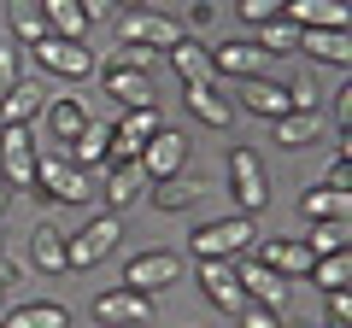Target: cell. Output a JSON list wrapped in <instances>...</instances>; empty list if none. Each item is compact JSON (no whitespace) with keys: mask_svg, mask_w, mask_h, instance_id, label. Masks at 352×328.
Listing matches in <instances>:
<instances>
[{"mask_svg":"<svg viewBox=\"0 0 352 328\" xmlns=\"http://www.w3.org/2000/svg\"><path fill=\"white\" fill-rule=\"evenodd\" d=\"M118 240H124V217L118 211H100L94 223H82L76 235H65V264L71 270H94L118 253Z\"/></svg>","mask_w":352,"mask_h":328,"instance_id":"obj_1","label":"cell"},{"mask_svg":"<svg viewBox=\"0 0 352 328\" xmlns=\"http://www.w3.org/2000/svg\"><path fill=\"white\" fill-rule=\"evenodd\" d=\"M194 258H241L247 246H258V229H252V217H212V223H200L188 235Z\"/></svg>","mask_w":352,"mask_h":328,"instance_id":"obj_2","label":"cell"},{"mask_svg":"<svg viewBox=\"0 0 352 328\" xmlns=\"http://www.w3.org/2000/svg\"><path fill=\"white\" fill-rule=\"evenodd\" d=\"M229 194H235L241 217L270 205V176H264V159L252 147H229Z\"/></svg>","mask_w":352,"mask_h":328,"instance_id":"obj_3","label":"cell"},{"mask_svg":"<svg viewBox=\"0 0 352 328\" xmlns=\"http://www.w3.org/2000/svg\"><path fill=\"white\" fill-rule=\"evenodd\" d=\"M30 53H36V65H41V71L71 76V82H88V76L100 71L94 47H88V41H76V36H47V41H36Z\"/></svg>","mask_w":352,"mask_h":328,"instance_id":"obj_4","label":"cell"},{"mask_svg":"<svg viewBox=\"0 0 352 328\" xmlns=\"http://www.w3.org/2000/svg\"><path fill=\"white\" fill-rule=\"evenodd\" d=\"M176 36H182V24L164 12H153V6H141V12H124L118 18V41L124 47H153V53H170Z\"/></svg>","mask_w":352,"mask_h":328,"instance_id":"obj_5","label":"cell"},{"mask_svg":"<svg viewBox=\"0 0 352 328\" xmlns=\"http://www.w3.org/2000/svg\"><path fill=\"white\" fill-rule=\"evenodd\" d=\"M36 135H30V124H0V176L12 182V188H30L36 182Z\"/></svg>","mask_w":352,"mask_h":328,"instance_id":"obj_6","label":"cell"},{"mask_svg":"<svg viewBox=\"0 0 352 328\" xmlns=\"http://www.w3.org/2000/svg\"><path fill=\"white\" fill-rule=\"evenodd\" d=\"M182 281V258L176 253H135L124 264V288L129 293H147V299H159L164 288H176Z\"/></svg>","mask_w":352,"mask_h":328,"instance_id":"obj_7","label":"cell"},{"mask_svg":"<svg viewBox=\"0 0 352 328\" xmlns=\"http://www.w3.org/2000/svg\"><path fill=\"white\" fill-rule=\"evenodd\" d=\"M36 200H59V205H82L88 200V170H76L71 159H41L36 164Z\"/></svg>","mask_w":352,"mask_h":328,"instance_id":"obj_8","label":"cell"},{"mask_svg":"<svg viewBox=\"0 0 352 328\" xmlns=\"http://www.w3.org/2000/svg\"><path fill=\"white\" fill-rule=\"evenodd\" d=\"M100 89H106V100H118L124 112L159 106V94H153V76H147V71H129V65H118V59L100 65Z\"/></svg>","mask_w":352,"mask_h":328,"instance_id":"obj_9","label":"cell"},{"mask_svg":"<svg viewBox=\"0 0 352 328\" xmlns=\"http://www.w3.org/2000/svg\"><path fill=\"white\" fill-rule=\"evenodd\" d=\"M200 293H206V305H217L223 316L247 311V293H241V281H235V258H200Z\"/></svg>","mask_w":352,"mask_h":328,"instance_id":"obj_10","label":"cell"},{"mask_svg":"<svg viewBox=\"0 0 352 328\" xmlns=\"http://www.w3.org/2000/svg\"><path fill=\"white\" fill-rule=\"evenodd\" d=\"M94 323L100 328H147L153 323V299L147 293H129V288H106L94 299Z\"/></svg>","mask_w":352,"mask_h":328,"instance_id":"obj_11","label":"cell"},{"mask_svg":"<svg viewBox=\"0 0 352 328\" xmlns=\"http://www.w3.org/2000/svg\"><path fill=\"white\" fill-rule=\"evenodd\" d=\"M235 281L247 293V305H264V311H282L288 305V281L270 264H258V258H235Z\"/></svg>","mask_w":352,"mask_h":328,"instance_id":"obj_12","label":"cell"},{"mask_svg":"<svg viewBox=\"0 0 352 328\" xmlns=\"http://www.w3.org/2000/svg\"><path fill=\"white\" fill-rule=\"evenodd\" d=\"M147 188H153V176L141 170V159H112V164H106V188H100V200L112 205V211H129L135 200H147Z\"/></svg>","mask_w":352,"mask_h":328,"instance_id":"obj_13","label":"cell"},{"mask_svg":"<svg viewBox=\"0 0 352 328\" xmlns=\"http://www.w3.org/2000/svg\"><path fill=\"white\" fill-rule=\"evenodd\" d=\"M182 164H188V135H182V129H159V135L141 147V170H147L153 182L182 176Z\"/></svg>","mask_w":352,"mask_h":328,"instance_id":"obj_14","label":"cell"},{"mask_svg":"<svg viewBox=\"0 0 352 328\" xmlns=\"http://www.w3.org/2000/svg\"><path fill=\"white\" fill-rule=\"evenodd\" d=\"M159 129H164V124H159V106L118 112V124H112V159H141V147H147Z\"/></svg>","mask_w":352,"mask_h":328,"instance_id":"obj_15","label":"cell"},{"mask_svg":"<svg viewBox=\"0 0 352 328\" xmlns=\"http://www.w3.org/2000/svg\"><path fill=\"white\" fill-rule=\"evenodd\" d=\"M170 59V71H176V82L188 89V82H217V71H212V47H206L200 36H176V47L164 53Z\"/></svg>","mask_w":352,"mask_h":328,"instance_id":"obj_16","label":"cell"},{"mask_svg":"<svg viewBox=\"0 0 352 328\" xmlns=\"http://www.w3.org/2000/svg\"><path fill=\"white\" fill-rule=\"evenodd\" d=\"M264 53H258V41H223V47H212V71H217V82L223 76H241V82H252V76H264Z\"/></svg>","mask_w":352,"mask_h":328,"instance_id":"obj_17","label":"cell"},{"mask_svg":"<svg viewBox=\"0 0 352 328\" xmlns=\"http://www.w3.org/2000/svg\"><path fill=\"white\" fill-rule=\"evenodd\" d=\"M182 100H188V112L200 117V124H212V129H229V117H235V100L223 94V82H188Z\"/></svg>","mask_w":352,"mask_h":328,"instance_id":"obj_18","label":"cell"},{"mask_svg":"<svg viewBox=\"0 0 352 328\" xmlns=\"http://www.w3.org/2000/svg\"><path fill=\"white\" fill-rule=\"evenodd\" d=\"M241 112L264 117V124H276V117H288V89L282 82H264V76H252V82H241Z\"/></svg>","mask_w":352,"mask_h":328,"instance_id":"obj_19","label":"cell"},{"mask_svg":"<svg viewBox=\"0 0 352 328\" xmlns=\"http://www.w3.org/2000/svg\"><path fill=\"white\" fill-rule=\"evenodd\" d=\"M71 164L76 170H106V164H112V124L88 117V129L71 141Z\"/></svg>","mask_w":352,"mask_h":328,"instance_id":"obj_20","label":"cell"},{"mask_svg":"<svg viewBox=\"0 0 352 328\" xmlns=\"http://www.w3.org/2000/svg\"><path fill=\"white\" fill-rule=\"evenodd\" d=\"M258 264H270L282 281L311 276V253H305L300 240H258Z\"/></svg>","mask_w":352,"mask_h":328,"instance_id":"obj_21","label":"cell"},{"mask_svg":"<svg viewBox=\"0 0 352 328\" xmlns=\"http://www.w3.org/2000/svg\"><path fill=\"white\" fill-rule=\"evenodd\" d=\"M282 18L300 30H346V0H288Z\"/></svg>","mask_w":352,"mask_h":328,"instance_id":"obj_22","label":"cell"},{"mask_svg":"<svg viewBox=\"0 0 352 328\" xmlns=\"http://www.w3.org/2000/svg\"><path fill=\"white\" fill-rule=\"evenodd\" d=\"M200 194H206V182H194V176H164V182H153V188H147V200L159 205L164 217H176V211H194Z\"/></svg>","mask_w":352,"mask_h":328,"instance_id":"obj_23","label":"cell"},{"mask_svg":"<svg viewBox=\"0 0 352 328\" xmlns=\"http://www.w3.org/2000/svg\"><path fill=\"white\" fill-rule=\"evenodd\" d=\"M0 328H71V311L53 299H36V305H12L0 311Z\"/></svg>","mask_w":352,"mask_h":328,"instance_id":"obj_24","label":"cell"},{"mask_svg":"<svg viewBox=\"0 0 352 328\" xmlns=\"http://www.w3.org/2000/svg\"><path fill=\"white\" fill-rule=\"evenodd\" d=\"M346 211H352V194H335V188H323V182H311V188L300 194L305 223H335V217H346Z\"/></svg>","mask_w":352,"mask_h":328,"instance_id":"obj_25","label":"cell"},{"mask_svg":"<svg viewBox=\"0 0 352 328\" xmlns=\"http://www.w3.org/2000/svg\"><path fill=\"white\" fill-rule=\"evenodd\" d=\"M300 53L317 65H346L352 47H346V30H300Z\"/></svg>","mask_w":352,"mask_h":328,"instance_id":"obj_26","label":"cell"},{"mask_svg":"<svg viewBox=\"0 0 352 328\" xmlns=\"http://www.w3.org/2000/svg\"><path fill=\"white\" fill-rule=\"evenodd\" d=\"M30 258H36V270H47V276H59L65 264V229L59 223H36V235H30Z\"/></svg>","mask_w":352,"mask_h":328,"instance_id":"obj_27","label":"cell"},{"mask_svg":"<svg viewBox=\"0 0 352 328\" xmlns=\"http://www.w3.org/2000/svg\"><path fill=\"white\" fill-rule=\"evenodd\" d=\"M47 129H53V141H59V147H71V141L88 129V106L71 100V94H65V100H47Z\"/></svg>","mask_w":352,"mask_h":328,"instance_id":"obj_28","label":"cell"},{"mask_svg":"<svg viewBox=\"0 0 352 328\" xmlns=\"http://www.w3.org/2000/svg\"><path fill=\"white\" fill-rule=\"evenodd\" d=\"M270 129H276V147H288V152L311 147V141L323 135V112H288V117H276Z\"/></svg>","mask_w":352,"mask_h":328,"instance_id":"obj_29","label":"cell"},{"mask_svg":"<svg viewBox=\"0 0 352 328\" xmlns=\"http://www.w3.org/2000/svg\"><path fill=\"white\" fill-rule=\"evenodd\" d=\"M36 6H41V18H47L53 36H76V41H82V30H88L82 0H36Z\"/></svg>","mask_w":352,"mask_h":328,"instance_id":"obj_30","label":"cell"},{"mask_svg":"<svg viewBox=\"0 0 352 328\" xmlns=\"http://www.w3.org/2000/svg\"><path fill=\"white\" fill-rule=\"evenodd\" d=\"M53 36V30H47V18H41V6H36V0H18V6H12V41H18V47H36V41H47Z\"/></svg>","mask_w":352,"mask_h":328,"instance_id":"obj_31","label":"cell"},{"mask_svg":"<svg viewBox=\"0 0 352 328\" xmlns=\"http://www.w3.org/2000/svg\"><path fill=\"white\" fill-rule=\"evenodd\" d=\"M41 106H47V94H41L36 82H18V89L6 94V100H0V124H30V117H36Z\"/></svg>","mask_w":352,"mask_h":328,"instance_id":"obj_32","label":"cell"},{"mask_svg":"<svg viewBox=\"0 0 352 328\" xmlns=\"http://www.w3.org/2000/svg\"><path fill=\"white\" fill-rule=\"evenodd\" d=\"M311 258H329V253H346V217H335V223H311L300 240Z\"/></svg>","mask_w":352,"mask_h":328,"instance_id":"obj_33","label":"cell"},{"mask_svg":"<svg viewBox=\"0 0 352 328\" xmlns=\"http://www.w3.org/2000/svg\"><path fill=\"white\" fill-rule=\"evenodd\" d=\"M258 53H264V59H276V53H300V24H288V18L258 24Z\"/></svg>","mask_w":352,"mask_h":328,"instance_id":"obj_34","label":"cell"},{"mask_svg":"<svg viewBox=\"0 0 352 328\" xmlns=\"http://www.w3.org/2000/svg\"><path fill=\"white\" fill-rule=\"evenodd\" d=\"M346 276H352V258L346 253H329V258H311V281L323 293H335V288H346Z\"/></svg>","mask_w":352,"mask_h":328,"instance_id":"obj_35","label":"cell"},{"mask_svg":"<svg viewBox=\"0 0 352 328\" xmlns=\"http://www.w3.org/2000/svg\"><path fill=\"white\" fill-rule=\"evenodd\" d=\"M24 82V47L18 41H0V100Z\"/></svg>","mask_w":352,"mask_h":328,"instance_id":"obj_36","label":"cell"},{"mask_svg":"<svg viewBox=\"0 0 352 328\" xmlns=\"http://www.w3.org/2000/svg\"><path fill=\"white\" fill-rule=\"evenodd\" d=\"M235 12L247 18L252 30H258V24H270V18H282V12H288V0H241Z\"/></svg>","mask_w":352,"mask_h":328,"instance_id":"obj_37","label":"cell"},{"mask_svg":"<svg viewBox=\"0 0 352 328\" xmlns=\"http://www.w3.org/2000/svg\"><path fill=\"white\" fill-rule=\"evenodd\" d=\"M323 311H329V323H323V328H346V323H352V293H346V288L323 293Z\"/></svg>","mask_w":352,"mask_h":328,"instance_id":"obj_38","label":"cell"},{"mask_svg":"<svg viewBox=\"0 0 352 328\" xmlns=\"http://www.w3.org/2000/svg\"><path fill=\"white\" fill-rule=\"evenodd\" d=\"M323 188H335V194H346V188H352V164H346V152H335V159H329Z\"/></svg>","mask_w":352,"mask_h":328,"instance_id":"obj_39","label":"cell"},{"mask_svg":"<svg viewBox=\"0 0 352 328\" xmlns=\"http://www.w3.org/2000/svg\"><path fill=\"white\" fill-rule=\"evenodd\" d=\"M112 59H118V65H129V71H153V59H159V53H153V47H124V41H118Z\"/></svg>","mask_w":352,"mask_h":328,"instance_id":"obj_40","label":"cell"},{"mask_svg":"<svg viewBox=\"0 0 352 328\" xmlns=\"http://www.w3.org/2000/svg\"><path fill=\"white\" fill-rule=\"evenodd\" d=\"M241 328H288V323H282V311H264V305H247V311H241Z\"/></svg>","mask_w":352,"mask_h":328,"instance_id":"obj_41","label":"cell"},{"mask_svg":"<svg viewBox=\"0 0 352 328\" xmlns=\"http://www.w3.org/2000/svg\"><path fill=\"white\" fill-rule=\"evenodd\" d=\"M206 24H212V0H194V6H188V30H182V36H200Z\"/></svg>","mask_w":352,"mask_h":328,"instance_id":"obj_42","label":"cell"},{"mask_svg":"<svg viewBox=\"0 0 352 328\" xmlns=\"http://www.w3.org/2000/svg\"><path fill=\"white\" fill-rule=\"evenodd\" d=\"M82 12H88V24H94V18H112L118 0H82Z\"/></svg>","mask_w":352,"mask_h":328,"instance_id":"obj_43","label":"cell"},{"mask_svg":"<svg viewBox=\"0 0 352 328\" xmlns=\"http://www.w3.org/2000/svg\"><path fill=\"white\" fill-rule=\"evenodd\" d=\"M6 200H12V182H6V176H0V211H6Z\"/></svg>","mask_w":352,"mask_h":328,"instance_id":"obj_44","label":"cell"},{"mask_svg":"<svg viewBox=\"0 0 352 328\" xmlns=\"http://www.w3.org/2000/svg\"><path fill=\"white\" fill-rule=\"evenodd\" d=\"M118 6H129V12H141V6H147V0H118Z\"/></svg>","mask_w":352,"mask_h":328,"instance_id":"obj_45","label":"cell"},{"mask_svg":"<svg viewBox=\"0 0 352 328\" xmlns=\"http://www.w3.org/2000/svg\"><path fill=\"white\" fill-rule=\"evenodd\" d=\"M0 246H6V235H0Z\"/></svg>","mask_w":352,"mask_h":328,"instance_id":"obj_46","label":"cell"}]
</instances>
